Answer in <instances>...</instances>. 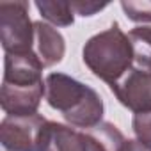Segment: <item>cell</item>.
<instances>
[{
    "mask_svg": "<svg viewBox=\"0 0 151 151\" xmlns=\"http://www.w3.org/2000/svg\"><path fill=\"white\" fill-rule=\"evenodd\" d=\"M43 62L36 52L6 53L0 105L7 116H34L45 94Z\"/></svg>",
    "mask_w": 151,
    "mask_h": 151,
    "instance_id": "1",
    "label": "cell"
},
{
    "mask_svg": "<svg viewBox=\"0 0 151 151\" xmlns=\"http://www.w3.org/2000/svg\"><path fill=\"white\" fill-rule=\"evenodd\" d=\"M45 86L48 105L59 110L71 126L89 130L101 123L103 101L93 87L64 73H50Z\"/></svg>",
    "mask_w": 151,
    "mask_h": 151,
    "instance_id": "2",
    "label": "cell"
},
{
    "mask_svg": "<svg viewBox=\"0 0 151 151\" xmlns=\"http://www.w3.org/2000/svg\"><path fill=\"white\" fill-rule=\"evenodd\" d=\"M82 59L94 77L109 84V87L121 80L135 62L130 37L116 22L86 43Z\"/></svg>",
    "mask_w": 151,
    "mask_h": 151,
    "instance_id": "3",
    "label": "cell"
},
{
    "mask_svg": "<svg viewBox=\"0 0 151 151\" xmlns=\"http://www.w3.org/2000/svg\"><path fill=\"white\" fill-rule=\"evenodd\" d=\"M0 39L6 53L34 52L36 30L27 2H0Z\"/></svg>",
    "mask_w": 151,
    "mask_h": 151,
    "instance_id": "4",
    "label": "cell"
},
{
    "mask_svg": "<svg viewBox=\"0 0 151 151\" xmlns=\"http://www.w3.org/2000/svg\"><path fill=\"white\" fill-rule=\"evenodd\" d=\"M48 119L34 116H6L0 124V140L6 151H39V135Z\"/></svg>",
    "mask_w": 151,
    "mask_h": 151,
    "instance_id": "5",
    "label": "cell"
},
{
    "mask_svg": "<svg viewBox=\"0 0 151 151\" xmlns=\"http://www.w3.org/2000/svg\"><path fill=\"white\" fill-rule=\"evenodd\" d=\"M110 89L119 103L133 114L151 110V71L132 68Z\"/></svg>",
    "mask_w": 151,
    "mask_h": 151,
    "instance_id": "6",
    "label": "cell"
},
{
    "mask_svg": "<svg viewBox=\"0 0 151 151\" xmlns=\"http://www.w3.org/2000/svg\"><path fill=\"white\" fill-rule=\"evenodd\" d=\"M39 151H87L84 132L46 121L39 135Z\"/></svg>",
    "mask_w": 151,
    "mask_h": 151,
    "instance_id": "7",
    "label": "cell"
},
{
    "mask_svg": "<svg viewBox=\"0 0 151 151\" xmlns=\"http://www.w3.org/2000/svg\"><path fill=\"white\" fill-rule=\"evenodd\" d=\"M34 30H36L34 52L43 62V66L50 68V66L59 64L66 53V43H64L62 34L52 25L43 23V22H36Z\"/></svg>",
    "mask_w": 151,
    "mask_h": 151,
    "instance_id": "8",
    "label": "cell"
},
{
    "mask_svg": "<svg viewBox=\"0 0 151 151\" xmlns=\"http://www.w3.org/2000/svg\"><path fill=\"white\" fill-rule=\"evenodd\" d=\"M87 151H121L126 139L117 126L101 121L100 124L84 132Z\"/></svg>",
    "mask_w": 151,
    "mask_h": 151,
    "instance_id": "9",
    "label": "cell"
},
{
    "mask_svg": "<svg viewBox=\"0 0 151 151\" xmlns=\"http://www.w3.org/2000/svg\"><path fill=\"white\" fill-rule=\"evenodd\" d=\"M135 64L140 69L151 71V25H139L128 34Z\"/></svg>",
    "mask_w": 151,
    "mask_h": 151,
    "instance_id": "10",
    "label": "cell"
},
{
    "mask_svg": "<svg viewBox=\"0 0 151 151\" xmlns=\"http://www.w3.org/2000/svg\"><path fill=\"white\" fill-rule=\"evenodd\" d=\"M39 14L57 27H69L75 22V11L66 2H36Z\"/></svg>",
    "mask_w": 151,
    "mask_h": 151,
    "instance_id": "11",
    "label": "cell"
},
{
    "mask_svg": "<svg viewBox=\"0 0 151 151\" xmlns=\"http://www.w3.org/2000/svg\"><path fill=\"white\" fill-rule=\"evenodd\" d=\"M124 14L137 23H151V2H121Z\"/></svg>",
    "mask_w": 151,
    "mask_h": 151,
    "instance_id": "12",
    "label": "cell"
},
{
    "mask_svg": "<svg viewBox=\"0 0 151 151\" xmlns=\"http://www.w3.org/2000/svg\"><path fill=\"white\" fill-rule=\"evenodd\" d=\"M132 128L139 142L144 146L151 147V110L142 112V114H133L132 119Z\"/></svg>",
    "mask_w": 151,
    "mask_h": 151,
    "instance_id": "13",
    "label": "cell"
},
{
    "mask_svg": "<svg viewBox=\"0 0 151 151\" xmlns=\"http://www.w3.org/2000/svg\"><path fill=\"white\" fill-rule=\"evenodd\" d=\"M71 7H73L75 13H78L80 16H93V14H96L98 11L105 9L107 4H91V2H86V4H84V2H73Z\"/></svg>",
    "mask_w": 151,
    "mask_h": 151,
    "instance_id": "14",
    "label": "cell"
},
{
    "mask_svg": "<svg viewBox=\"0 0 151 151\" xmlns=\"http://www.w3.org/2000/svg\"><path fill=\"white\" fill-rule=\"evenodd\" d=\"M121 151H151V147L144 146V144L139 142V140H132V139H128V140L124 142V146H123Z\"/></svg>",
    "mask_w": 151,
    "mask_h": 151,
    "instance_id": "15",
    "label": "cell"
}]
</instances>
